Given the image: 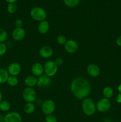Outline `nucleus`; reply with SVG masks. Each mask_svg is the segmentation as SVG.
<instances>
[{
    "instance_id": "obj_1",
    "label": "nucleus",
    "mask_w": 121,
    "mask_h": 122,
    "mask_svg": "<svg viewBox=\"0 0 121 122\" xmlns=\"http://www.w3.org/2000/svg\"><path fill=\"white\" fill-rule=\"evenodd\" d=\"M71 91L73 95L79 100L85 98L91 92V87L90 82L86 79L77 77L72 81Z\"/></svg>"
},
{
    "instance_id": "obj_2",
    "label": "nucleus",
    "mask_w": 121,
    "mask_h": 122,
    "mask_svg": "<svg viewBox=\"0 0 121 122\" xmlns=\"http://www.w3.org/2000/svg\"><path fill=\"white\" fill-rule=\"evenodd\" d=\"M82 109L85 115L91 116L96 110V105L94 101L90 98H85L82 102Z\"/></svg>"
},
{
    "instance_id": "obj_3",
    "label": "nucleus",
    "mask_w": 121,
    "mask_h": 122,
    "mask_svg": "<svg viewBox=\"0 0 121 122\" xmlns=\"http://www.w3.org/2000/svg\"><path fill=\"white\" fill-rule=\"evenodd\" d=\"M30 16L34 20L42 21L45 20L47 17L46 12L43 8L41 7H36L32 8L30 11Z\"/></svg>"
},
{
    "instance_id": "obj_4",
    "label": "nucleus",
    "mask_w": 121,
    "mask_h": 122,
    "mask_svg": "<svg viewBox=\"0 0 121 122\" xmlns=\"http://www.w3.org/2000/svg\"><path fill=\"white\" fill-rule=\"evenodd\" d=\"M44 72L49 77L55 76L58 71V66L56 65L55 61L49 60L46 61L43 66Z\"/></svg>"
},
{
    "instance_id": "obj_5",
    "label": "nucleus",
    "mask_w": 121,
    "mask_h": 122,
    "mask_svg": "<svg viewBox=\"0 0 121 122\" xmlns=\"http://www.w3.org/2000/svg\"><path fill=\"white\" fill-rule=\"evenodd\" d=\"M23 98L27 102H33L37 98V93L33 88L27 87L23 91Z\"/></svg>"
},
{
    "instance_id": "obj_6",
    "label": "nucleus",
    "mask_w": 121,
    "mask_h": 122,
    "mask_svg": "<svg viewBox=\"0 0 121 122\" xmlns=\"http://www.w3.org/2000/svg\"><path fill=\"white\" fill-rule=\"evenodd\" d=\"M55 103L51 100H45L42 104V111L46 116L52 114L55 112Z\"/></svg>"
},
{
    "instance_id": "obj_7",
    "label": "nucleus",
    "mask_w": 121,
    "mask_h": 122,
    "mask_svg": "<svg viewBox=\"0 0 121 122\" xmlns=\"http://www.w3.org/2000/svg\"><path fill=\"white\" fill-rule=\"evenodd\" d=\"M96 109L100 113H106L110 110L111 102L109 99L102 98L96 104Z\"/></svg>"
},
{
    "instance_id": "obj_8",
    "label": "nucleus",
    "mask_w": 121,
    "mask_h": 122,
    "mask_svg": "<svg viewBox=\"0 0 121 122\" xmlns=\"http://www.w3.org/2000/svg\"><path fill=\"white\" fill-rule=\"evenodd\" d=\"M65 51L70 54H74L78 50V44L74 40H68L64 45Z\"/></svg>"
},
{
    "instance_id": "obj_9",
    "label": "nucleus",
    "mask_w": 121,
    "mask_h": 122,
    "mask_svg": "<svg viewBox=\"0 0 121 122\" xmlns=\"http://www.w3.org/2000/svg\"><path fill=\"white\" fill-rule=\"evenodd\" d=\"M7 71L10 76H16L21 72V67L19 63L17 62H13L9 65Z\"/></svg>"
},
{
    "instance_id": "obj_10",
    "label": "nucleus",
    "mask_w": 121,
    "mask_h": 122,
    "mask_svg": "<svg viewBox=\"0 0 121 122\" xmlns=\"http://www.w3.org/2000/svg\"><path fill=\"white\" fill-rule=\"evenodd\" d=\"M51 83L52 79L51 77L46 75V74H43L37 79V85L39 87H47L51 85Z\"/></svg>"
},
{
    "instance_id": "obj_11",
    "label": "nucleus",
    "mask_w": 121,
    "mask_h": 122,
    "mask_svg": "<svg viewBox=\"0 0 121 122\" xmlns=\"http://www.w3.org/2000/svg\"><path fill=\"white\" fill-rule=\"evenodd\" d=\"M4 122H22V118L19 113L10 112L4 117Z\"/></svg>"
},
{
    "instance_id": "obj_12",
    "label": "nucleus",
    "mask_w": 121,
    "mask_h": 122,
    "mask_svg": "<svg viewBox=\"0 0 121 122\" xmlns=\"http://www.w3.org/2000/svg\"><path fill=\"white\" fill-rule=\"evenodd\" d=\"M26 31L23 28H15L12 32V37L14 40L20 41L24 38Z\"/></svg>"
},
{
    "instance_id": "obj_13",
    "label": "nucleus",
    "mask_w": 121,
    "mask_h": 122,
    "mask_svg": "<svg viewBox=\"0 0 121 122\" xmlns=\"http://www.w3.org/2000/svg\"><path fill=\"white\" fill-rule=\"evenodd\" d=\"M87 71L91 77H96L99 76L100 70L99 67L97 64H90L87 66Z\"/></svg>"
},
{
    "instance_id": "obj_14",
    "label": "nucleus",
    "mask_w": 121,
    "mask_h": 122,
    "mask_svg": "<svg viewBox=\"0 0 121 122\" xmlns=\"http://www.w3.org/2000/svg\"><path fill=\"white\" fill-rule=\"evenodd\" d=\"M53 54V51L51 47L49 46H44L39 50V55L43 58H49Z\"/></svg>"
},
{
    "instance_id": "obj_15",
    "label": "nucleus",
    "mask_w": 121,
    "mask_h": 122,
    "mask_svg": "<svg viewBox=\"0 0 121 122\" xmlns=\"http://www.w3.org/2000/svg\"><path fill=\"white\" fill-rule=\"evenodd\" d=\"M31 70L34 76L39 77L40 76L42 75L44 72L43 66L40 63H36L32 66Z\"/></svg>"
},
{
    "instance_id": "obj_16",
    "label": "nucleus",
    "mask_w": 121,
    "mask_h": 122,
    "mask_svg": "<svg viewBox=\"0 0 121 122\" xmlns=\"http://www.w3.org/2000/svg\"><path fill=\"white\" fill-rule=\"evenodd\" d=\"M49 23L47 20H43L39 23L38 25V30L41 34H45L49 29Z\"/></svg>"
},
{
    "instance_id": "obj_17",
    "label": "nucleus",
    "mask_w": 121,
    "mask_h": 122,
    "mask_svg": "<svg viewBox=\"0 0 121 122\" xmlns=\"http://www.w3.org/2000/svg\"><path fill=\"white\" fill-rule=\"evenodd\" d=\"M24 83L27 87H32L34 86L37 83V79L34 76H28L25 79Z\"/></svg>"
},
{
    "instance_id": "obj_18",
    "label": "nucleus",
    "mask_w": 121,
    "mask_h": 122,
    "mask_svg": "<svg viewBox=\"0 0 121 122\" xmlns=\"http://www.w3.org/2000/svg\"><path fill=\"white\" fill-rule=\"evenodd\" d=\"M9 73L8 71L4 69H0V84L5 83L7 82L8 77H9Z\"/></svg>"
},
{
    "instance_id": "obj_19",
    "label": "nucleus",
    "mask_w": 121,
    "mask_h": 122,
    "mask_svg": "<svg viewBox=\"0 0 121 122\" xmlns=\"http://www.w3.org/2000/svg\"><path fill=\"white\" fill-rule=\"evenodd\" d=\"M35 110V106L33 102H27L24 107V111L26 114H32Z\"/></svg>"
},
{
    "instance_id": "obj_20",
    "label": "nucleus",
    "mask_w": 121,
    "mask_h": 122,
    "mask_svg": "<svg viewBox=\"0 0 121 122\" xmlns=\"http://www.w3.org/2000/svg\"><path fill=\"white\" fill-rule=\"evenodd\" d=\"M113 89L110 86H106L103 90V94L104 98L107 99H110L113 95Z\"/></svg>"
},
{
    "instance_id": "obj_21",
    "label": "nucleus",
    "mask_w": 121,
    "mask_h": 122,
    "mask_svg": "<svg viewBox=\"0 0 121 122\" xmlns=\"http://www.w3.org/2000/svg\"><path fill=\"white\" fill-rule=\"evenodd\" d=\"M7 83L10 86H15L19 83V79L16 76H9L7 80Z\"/></svg>"
},
{
    "instance_id": "obj_22",
    "label": "nucleus",
    "mask_w": 121,
    "mask_h": 122,
    "mask_svg": "<svg viewBox=\"0 0 121 122\" xmlns=\"http://www.w3.org/2000/svg\"><path fill=\"white\" fill-rule=\"evenodd\" d=\"M11 108V104L7 101H1L0 102V110L2 112H7Z\"/></svg>"
},
{
    "instance_id": "obj_23",
    "label": "nucleus",
    "mask_w": 121,
    "mask_h": 122,
    "mask_svg": "<svg viewBox=\"0 0 121 122\" xmlns=\"http://www.w3.org/2000/svg\"><path fill=\"white\" fill-rule=\"evenodd\" d=\"M63 1H64V4L66 6L71 7V8H73L79 4L80 0H63Z\"/></svg>"
},
{
    "instance_id": "obj_24",
    "label": "nucleus",
    "mask_w": 121,
    "mask_h": 122,
    "mask_svg": "<svg viewBox=\"0 0 121 122\" xmlns=\"http://www.w3.org/2000/svg\"><path fill=\"white\" fill-rule=\"evenodd\" d=\"M7 10L10 14H14L17 10V6L15 3H9L7 6Z\"/></svg>"
},
{
    "instance_id": "obj_25",
    "label": "nucleus",
    "mask_w": 121,
    "mask_h": 122,
    "mask_svg": "<svg viewBox=\"0 0 121 122\" xmlns=\"http://www.w3.org/2000/svg\"><path fill=\"white\" fill-rule=\"evenodd\" d=\"M7 38V33L4 29L0 27V43H4Z\"/></svg>"
},
{
    "instance_id": "obj_26",
    "label": "nucleus",
    "mask_w": 121,
    "mask_h": 122,
    "mask_svg": "<svg viewBox=\"0 0 121 122\" xmlns=\"http://www.w3.org/2000/svg\"><path fill=\"white\" fill-rule=\"evenodd\" d=\"M57 42L60 45H65L66 42V38L64 35H59L57 37Z\"/></svg>"
},
{
    "instance_id": "obj_27",
    "label": "nucleus",
    "mask_w": 121,
    "mask_h": 122,
    "mask_svg": "<svg viewBox=\"0 0 121 122\" xmlns=\"http://www.w3.org/2000/svg\"><path fill=\"white\" fill-rule=\"evenodd\" d=\"M7 50V46L4 43H0V57L4 56Z\"/></svg>"
},
{
    "instance_id": "obj_28",
    "label": "nucleus",
    "mask_w": 121,
    "mask_h": 122,
    "mask_svg": "<svg viewBox=\"0 0 121 122\" xmlns=\"http://www.w3.org/2000/svg\"><path fill=\"white\" fill-rule=\"evenodd\" d=\"M45 121L46 122H57V119L55 116L52 114L46 116L45 118Z\"/></svg>"
},
{
    "instance_id": "obj_29",
    "label": "nucleus",
    "mask_w": 121,
    "mask_h": 122,
    "mask_svg": "<svg viewBox=\"0 0 121 122\" xmlns=\"http://www.w3.org/2000/svg\"><path fill=\"white\" fill-rule=\"evenodd\" d=\"M15 25L16 26V28H22L23 25V21L20 19H17L15 21Z\"/></svg>"
},
{
    "instance_id": "obj_30",
    "label": "nucleus",
    "mask_w": 121,
    "mask_h": 122,
    "mask_svg": "<svg viewBox=\"0 0 121 122\" xmlns=\"http://www.w3.org/2000/svg\"><path fill=\"white\" fill-rule=\"evenodd\" d=\"M55 63L56 64V65L58 66H62L63 64V63H64V60H63L62 58H60V57H58V58H57L55 60Z\"/></svg>"
},
{
    "instance_id": "obj_31",
    "label": "nucleus",
    "mask_w": 121,
    "mask_h": 122,
    "mask_svg": "<svg viewBox=\"0 0 121 122\" xmlns=\"http://www.w3.org/2000/svg\"><path fill=\"white\" fill-rule=\"evenodd\" d=\"M116 43L118 46H121V35L117 37L116 40Z\"/></svg>"
},
{
    "instance_id": "obj_32",
    "label": "nucleus",
    "mask_w": 121,
    "mask_h": 122,
    "mask_svg": "<svg viewBox=\"0 0 121 122\" xmlns=\"http://www.w3.org/2000/svg\"><path fill=\"white\" fill-rule=\"evenodd\" d=\"M116 101L118 103H121V94L119 93V94H117V95L116 96Z\"/></svg>"
},
{
    "instance_id": "obj_33",
    "label": "nucleus",
    "mask_w": 121,
    "mask_h": 122,
    "mask_svg": "<svg viewBox=\"0 0 121 122\" xmlns=\"http://www.w3.org/2000/svg\"><path fill=\"white\" fill-rule=\"evenodd\" d=\"M5 1L9 4V3H15L17 0H5Z\"/></svg>"
},
{
    "instance_id": "obj_34",
    "label": "nucleus",
    "mask_w": 121,
    "mask_h": 122,
    "mask_svg": "<svg viewBox=\"0 0 121 122\" xmlns=\"http://www.w3.org/2000/svg\"><path fill=\"white\" fill-rule=\"evenodd\" d=\"M4 117L0 114V122H4Z\"/></svg>"
},
{
    "instance_id": "obj_35",
    "label": "nucleus",
    "mask_w": 121,
    "mask_h": 122,
    "mask_svg": "<svg viewBox=\"0 0 121 122\" xmlns=\"http://www.w3.org/2000/svg\"><path fill=\"white\" fill-rule=\"evenodd\" d=\"M117 89H118L119 92L121 93V83L119 85L118 88H117Z\"/></svg>"
},
{
    "instance_id": "obj_36",
    "label": "nucleus",
    "mask_w": 121,
    "mask_h": 122,
    "mask_svg": "<svg viewBox=\"0 0 121 122\" xmlns=\"http://www.w3.org/2000/svg\"><path fill=\"white\" fill-rule=\"evenodd\" d=\"M2 92H1V91H0V102L2 101Z\"/></svg>"
},
{
    "instance_id": "obj_37",
    "label": "nucleus",
    "mask_w": 121,
    "mask_h": 122,
    "mask_svg": "<svg viewBox=\"0 0 121 122\" xmlns=\"http://www.w3.org/2000/svg\"><path fill=\"white\" fill-rule=\"evenodd\" d=\"M0 63H1V60H0Z\"/></svg>"
}]
</instances>
